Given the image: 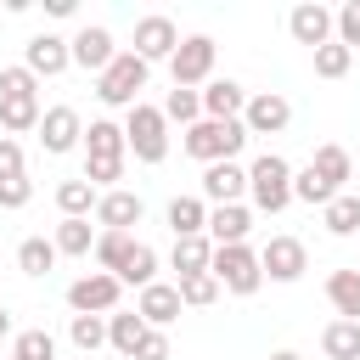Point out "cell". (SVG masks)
Returning <instances> with one entry per match:
<instances>
[{"instance_id":"ab89813d","label":"cell","mask_w":360,"mask_h":360,"mask_svg":"<svg viewBox=\"0 0 360 360\" xmlns=\"http://www.w3.org/2000/svg\"><path fill=\"white\" fill-rule=\"evenodd\" d=\"M34 197V180L28 174H11V180H0V208H22Z\"/></svg>"},{"instance_id":"8992f818","label":"cell","mask_w":360,"mask_h":360,"mask_svg":"<svg viewBox=\"0 0 360 360\" xmlns=\"http://www.w3.org/2000/svg\"><path fill=\"white\" fill-rule=\"evenodd\" d=\"M208 276L225 287V292H236V298H248V292H259V253L248 248V242H236V248H214V259H208Z\"/></svg>"},{"instance_id":"1f68e13d","label":"cell","mask_w":360,"mask_h":360,"mask_svg":"<svg viewBox=\"0 0 360 360\" xmlns=\"http://www.w3.org/2000/svg\"><path fill=\"white\" fill-rule=\"evenodd\" d=\"M56 259H62V253H56L45 236H28V242L17 248V270H22V276H51V270H56Z\"/></svg>"},{"instance_id":"cb8c5ba5","label":"cell","mask_w":360,"mask_h":360,"mask_svg":"<svg viewBox=\"0 0 360 360\" xmlns=\"http://www.w3.org/2000/svg\"><path fill=\"white\" fill-rule=\"evenodd\" d=\"M146 332H152V326H146L135 309H129V315H118V309L107 315V343H112L124 360H135V349H141V338H146Z\"/></svg>"},{"instance_id":"7a4b0ae2","label":"cell","mask_w":360,"mask_h":360,"mask_svg":"<svg viewBox=\"0 0 360 360\" xmlns=\"http://www.w3.org/2000/svg\"><path fill=\"white\" fill-rule=\"evenodd\" d=\"M186 158H197V163H236V152L248 146V129H242V118H197L191 129H186Z\"/></svg>"},{"instance_id":"44dd1931","label":"cell","mask_w":360,"mask_h":360,"mask_svg":"<svg viewBox=\"0 0 360 360\" xmlns=\"http://www.w3.org/2000/svg\"><path fill=\"white\" fill-rule=\"evenodd\" d=\"M84 163H124V124L96 118L84 129Z\"/></svg>"},{"instance_id":"9c48e42d","label":"cell","mask_w":360,"mask_h":360,"mask_svg":"<svg viewBox=\"0 0 360 360\" xmlns=\"http://www.w3.org/2000/svg\"><path fill=\"white\" fill-rule=\"evenodd\" d=\"M304 270H309V253H304L298 236H270V242L259 248V276H270V281H298Z\"/></svg>"},{"instance_id":"9a60e30c","label":"cell","mask_w":360,"mask_h":360,"mask_svg":"<svg viewBox=\"0 0 360 360\" xmlns=\"http://www.w3.org/2000/svg\"><path fill=\"white\" fill-rule=\"evenodd\" d=\"M141 214H146V202L135 197V191H101L96 197V225L101 231H129V225H141Z\"/></svg>"},{"instance_id":"d590c367","label":"cell","mask_w":360,"mask_h":360,"mask_svg":"<svg viewBox=\"0 0 360 360\" xmlns=\"http://www.w3.org/2000/svg\"><path fill=\"white\" fill-rule=\"evenodd\" d=\"M174 292H180V304H186V309H202V304H214V298H219V281L202 270V276H186V281H174Z\"/></svg>"},{"instance_id":"4fadbf2b","label":"cell","mask_w":360,"mask_h":360,"mask_svg":"<svg viewBox=\"0 0 360 360\" xmlns=\"http://www.w3.org/2000/svg\"><path fill=\"white\" fill-rule=\"evenodd\" d=\"M287 34L298 45H309V51H321V45H332V11L315 6V0H304V6L287 11Z\"/></svg>"},{"instance_id":"6da1fadb","label":"cell","mask_w":360,"mask_h":360,"mask_svg":"<svg viewBox=\"0 0 360 360\" xmlns=\"http://www.w3.org/2000/svg\"><path fill=\"white\" fill-rule=\"evenodd\" d=\"M0 129L6 135L39 129V79L28 68H6L0 73Z\"/></svg>"},{"instance_id":"83f0119b","label":"cell","mask_w":360,"mask_h":360,"mask_svg":"<svg viewBox=\"0 0 360 360\" xmlns=\"http://www.w3.org/2000/svg\"><path fill=\"white\" fill-rule=\"evenodd\" d=\"M202 225H208V202L202 197H174L169 202V231L174 236H202Z\"/></svg>"},{"instance_id":"836d02e7","label":"cell","mask_w":360,"mask_h":360,"mask_svg":"<svg viewBox=\"0 0 360 360\" xmlns=\"http://www.w3.org/2000/svg\"><path fill=\"white\" fill-rule=\"evenodd\" d=\"M118 281H129V287H152V281H158V253H152L146 242H135L129 259H124V270H118Z\"/></svg>"},{"instance_id":"3957f363","label":"cell","mask_w":360,"mask_h":360,"mask_svg":"<svg viewBox=\"0 0 360 360\" xmlns=\"http://www.w3.org/2000/svg\"><path fill=\"white\" fill-rule=\"evenodd\" d=\"M248 197H253V208L281 214V208L292 202V163H287L281 152L253 158V163H248Z\"/></svg>"},{"instance_id":"277c9868","label":"cell","mask_w":360,"mask_h":360,"mask_svg":"<svg viewBox=\"0 0 360 360\" xmlns=\"http://www.w3.org/2000/svg\"><path fill=\"white\" fill-rule=\"evenodd\" d=\"M146 62L135 56V51H118L101 73H96V96L107 101V107H135L141 101V90H146Z\"/></svg>"},{"instance_id":"f1b7e54d","label":"cell","mask_w":360,"mask_h":360,"mask_svg":"<svg viewBox=\"0 0 360 360\" xmlns=\"http://www.w3.org/2000/svg\"><path fill=\"white\" fill-rule=\"evenodd\" d=\"M321 225H326L332 236H354V231H360V197H343V191H338V197L321 208Z\"/></svg>"},{"instance_id":"ffe728a7","label":"cell","mask_w":360,"mask_h":360,"mask_svg":"<svg viewBox=\"0 0 360 360\" xmlns=\"http://www.w3.org/2000/svg\"><path fill=\"white\" fill-rule=\"evenodd\" d=\"M197 96H202V118H219V124L225 118H242V107H248V90L236 79H208Z\"/></svg>"},{"instance_id":"484cf974","label":"cell","mask_w":360,"mask_h":360,"mask_svg":"<svg viewBox=\"0 0 360 360\" xmlns=\"http://www.w3.org/2000/svg\"><path fill=\"white\" fill-rule=\"evenodd\" d=\"M321 354L326 360H360V321H332L321 332Z\"/></svg>"},{"instance_id":"5bb4252c","label":"cell","mask_w":360,"mask_h":360,"mask_svg":"<svg viewBox=\"0 0 360 360\" xmlns=\"http://www.w3.org/2000/svg\"><path fill=\"white\" fill-rule=\"evenodd\" d=\"M68 62H73V56H68V39H62V34H34V39L22 45V68H28L34 79H39V73L56 79V73H68Z\"/></svg>"},{"instance_id":"e0dca14e","label":"cell","mask_w":360,"mask_h":360,"mask_svg":"<svg viewBox=\"0 0 360 360\" xmlns=\"http://www.w3.org/2000/svg\"><path fill=\"white\" fill-rule=\"evenodd\" d=\"M248 225H253L248 202H225V208H208V225H202V236H208L214 248H236V242L248 236Z\"/></svg>"},{"instance_id":"f35d334b","label":"cell","mask_w":360,"mask_h":360,"mask_svg":"<svg viewBox=\"0 0 360 360\" xmlns=\"http://www.w3.org/2000/svg\"><path fill=\"white\" fill-rule=\"evenodd\" d=\"M332 39H338V45H349V51L360 45V0H349L343 11H332Z\"/></svg>"},{"instance_id":"d6a6232c","label":"cell","mask_w":360,"mask_h":360,"mask_svg":"<svg viewBox=\"0 0 360 360\" xmlns=\"http://www.w3.org/2000/svg\"><path fill=\"white\" fill-rule=\"evenodd\" d=\"M158 112H163V124H186V129H191V124L202 118V96H197V90H180V84H174V90H169V101H163Z\"/></svg>"},{"instance_id":"5b68a950","label":"cell","mask_w":360,"mask_h":360,"mask_svg":"<svg viewBox=\"0 0 360 360\" xmlns=\"http://www.w3.org/2000/svg\"><path fill=\"white\" fill-rule=\"evenodd\" d=\"M124 152H135V163H163L169 158V124L158 107L135 101L129 118H124Z\"/></svg>"},{"instance_id":"603a6c76","label":"cell","mask_w":360,"mask_h":360,"mask_svg":"<svg viewBox=\"0 0 360 360\" xmlns=\"http://www.w3.org/2000/svg\"><path fill=\"white\" fill-rule=\"evenodd\" d=\"M208 259H214V242H208V236H174L169 264L180 270V281H186V276H202V270H208Z\"/></svg>"},{"instance_id":"8fae6325","label":"cell","mask_w":360,"mask_h":360,"mask_svg":"<svg viewBox=\"0 0 360 360\" xmlns=\"http://www.w3.org/2000/svg\"><path fill=\"white\" fill-rule=\"evenodd\" d=\"M174 45H180V28L163 17V11H152V17H141L135 22V56L152 68V62H169L174 56Z\"/></svg>"},{"instance_id":"60d3db41","label":"cell","mask_w":360,"mask_h":360,"mask_svg":"<svg viewBox=\"0 0 360 360\" xmlns=\"http://www.w3.org/2000/svg\"><path fill=\"white\" fill-rule=\"evenodd\" d=\"M11 174H22V146L11 135H0V180H11Z\"/></svg>"},{"instance_id":"2e32d148","label":"cell","mask_w":360,"mask_h":360,"mask_svg":"<svg viewBox=\"0 0 360 360\" xmlns=\"http://www.w3.org/2000/svg\"><path fill=\"white\" fill-rule=\"evenodd\" d=\"M242 191H248V169H242V163H208V169H202V197H208L214 208L242 202Z\"/></svg>"},{"instance_id":"d6986e66","label":"cell","mask_w":360,"mask_h":360,"mask_svg":"<svg viewBox=\"0 0 360 360\" xmlns=\"http://www.w3.org/2000/svg\"><path fill=\"white\" fill-rule=\"evenodd\" d=\"M68 56L79 62V68H90V73H101L112 56H118V45H112V34L107 28H79L73 39H68Z\"/></svg>"},{"instance_id":"7402d4cb","label":"cell","mask_w":360,"mask_h":360,"mask_svg":"<svg viewBox=\"0 0 360 360\" xmlns=\"http://www.w3.org/2000/svg\"><path fill=\"white\" fill-rule=\"evenodd\" d=\"M326 298H332L338 321H360V270H332L326 276Z\"/></svg>"},{"instance_id":"8d00e7d4","label":"cell","mask_w":360,"mask_h":360,"mask_svg":"<svg viewBox=\"0 0 360 360\" xmlns=\"http://www.w3.org/2000/svg\"><path fill=\"white\" fill-rule=\"evenodd\" d=\"M11 360H56V338L51 332H17Z\"/></svg>"},{"instance_id":"ba28073f","label":"cell","mask_w":360,"mask_h":360,"mask_svg":"<svg viewBox=\"0 0 360 360\" xmlns=\"http://www.w3.org/2000/svg\"><path fill=\"white\" fill-rule=\"evenodd\" d=\"M118 292H124L118 276L90 270V276H79V281L68 287V309H73V315H112V309H118Z\"/></svg>"},{"instance_id":"7bdbcfd3","label":"cell","mask_w":360,"mask_h":360,"mask_svg":"<svg viewBox=\"0 0 360 360\" xmlns=\"http://www.w3.org/2000/svg\"><path fill=\"white\" fill-rule=\"evenodd\" d=\"M6 332H11V309L0 304V338H6Z\"/></svg>"},{"instance_id":"7c38bea8","label":"cell","mask_w":360,"mask_h":360,"mask_svg":"<svg viewBox=\"0 0 360 360\" xmlns=\"http://www.w3.org/2000/svg\"><path fill=\"white\" fill-rule=\"evenodd\" d=\"M79 141H84V124H79L73 107H51V112H39V146H45L51 158L73 152Z\"/></svg>"},{"instance_id":"52a82bcc","label":"cell","mask_w":360,"mask_h":360,"mask_svg":"<svg viewBox=\"0 0 360 360\" xmlns=\"http://www.w3.org/2000/svg\"><path fill=\"white\" fill-rule=\"evenodd\" d=\"M169 73H174L180 90L208 84V73H214V39H208V34H186V39L174 45V56H169Z\"/></svg>"},{"instance_id":"74e56055","label":"cell","mask_w":360,"mask_h":360,"mask_svg":"<svg viewBox=\"0 0 360 360\" xmlns=\"http://www.w3.org/2000/svg\"><path fill=\"white\" fill-rule=\"evenodd\" d=\"M349 62H354V51H349V45H338V39L315 51V73H321V79H343V73H349Z\"/></svg>"},{"instance_id":"d4e9b609","label":"cell","mask_w":360,"mask_h":360,"mask_svg":"<svg viewBox=\"0 0 360 360\" xmlns=\"http://www.w3.org/2000/svg\"><path fill=\"white\" fill-rule=\"evenodd\" d=\"M309 169H315V174H321V180H326L332 191H343V180L354 174V158H349L343 146H332V141H326V146H315V158H309Z\"/></svg>"},{"instance_id":"4316f807","label":"cell","mask_w":360,"mask_h":360,"mask_svg":"<svg viewBox=\"0 0 360 360\" xmlns=\"http://www.w3.org/2000/svg\"><path fill=\"white\" fill-rule=\"evenodd\" d=\"M96 197H101V191H96V186L84 180V174H79V180H62V186H56V208H62V219H84V214L96 208Z\"/></svg>"},{"instance_id":"30bf717a","label":"cell","mask_w":360,"mask_h":360,"mask_svg":"<svg viewBox=\"0 0 360 360\" xmlns=\"http://www.w3.org/2000/svg\"><path fill=\"white\" fill-rule=\"evenodd\" d=\"M287 124H292V101L287 96H276V90L248 96V107H242V129L248 135H281Z\"/></svg>"},{"instance_id":"f546056e","label":"cell","mask_w":360,"mask_h":360,"mask_svg":"<svg viewBox=\"0 0 360 360\" xmlns=\"http://www.w3.org/2000/svg\"><path fill=\"white\" fill-rule=\"evenodd\" d=\"M51 248H56V253H73V259H84V253L96 248V231H90V219H62V225H56V236H51Z\"/></svg>"},{"instance_id":"ac0fdd59","label":"cell","mask_w":360,"mask_h":360,"mask_svg":"<svg viewBox=\"0 0 360 360\" xmlns=\"http://www.w3.org/2000/svg\"><path fill=\"white\" fill-rule=\"evenodd\" d=\"M180 309H186V304H180V292H174L169 281H152V287H141V304H135V315H141L152 332H163L169 321H180Z\"/></svg>"},{"instance_id":"ee69618b","label":"cell","mask_w":360,"mask_h":360,"mask_svg":"<svg viewBox=\"0 0 360 360\" xmlns=\"http://www.w3.org/2000/svg\"><path fill=\"white\" fill-rule=\"evenodd\" d=\"M270 360H304V354H292V349H276V354H270Z\"/></svg>"},{"instance_id":"b9f144b4","label":"cell","mask_w":360,"mask_h":360,"mask_svg":"<svg viewBox=\"0 0 360 360\" xmlns=\"http://www.w3.org/2000/svg\"><path fill=\"white\" fill-rule=\"evenodd\" d=\"M169 354H174V349H169V338H163V332H146V338H141V349H135V360H169Z\"/></svg>"},{"instance_id":"e575fe53","label":"cell","mask_w":360,"mask_h":360,"mask_svg":"<svg viewBox=\"0 0 360 360\" xmlns=\"http://www.w3.org/2000/svg\"><path fill=\"white\" fill-rule=\"evenodd\" d=\"M68 338H73V349L96 354V349L107 343V315H73V321H68Z\"/></svg>"},{"instance_id":"4dcf8cb0","label":"cell","mask_w":360,"mask_h":360,"mask_svg":"<svg viewBox=\"0 0 360 360\" xmlns=\"http://www.w3.org/2000/svg\"><path fill=\"white\" fill-rule=\"evenodd\" d=\"M129 248H135V236H129V231H101V236H96V264H101L107 276H118V270H124V259H129Z\"/></svg>"}]
</instances>
